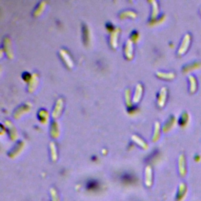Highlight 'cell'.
<instances>
[{"label":"cell","mask_w":201,"mask_h":201,"mask_svg":"<svg viewBox=\"0 0 201 201\" xmlns=\"http://www.w3.org/2000/svg\"><path fill=\"white\" fill-rule=\"evenodd\" d=\"M174 122H175V118H174V116L172 115V116H170V118H169L168 120L166 121V123H165V125L163 126V131H165V132L168 131L170 128L174 126Z\"/></svg>","instance_id":"cell-16"},{"label":"cell","mask_w":201,"mask_h":201,"mask_svg":"<svg viewBox=\"0 0 201 201\" xmlns=\"http://www.w3.org/2000/svg\"><path fill=\"white\" fill-rule=\"evenodd\" d=\"M63 105H64V101H63L62 98H59L57 99L56 104H55V107L53 110V112H52V116H53V119H57V117L60 116V115L61 114V111L63 109Z\"/></svg>","instance_id":"cell-1"},{"label":"cell","mask_w":201,"mask_h":201,"mask_svg":"<svg viewBox=\"0 0 201 201\" xmlns=\"http://www.w3.org/2000/svg\"><path fill=\"white\" fill-rule=\"evenodd\" d=\"M188 79L190 81V91L194 92L196 89V80L193 75H189Z\"/></svg>","instance_id":"cell-28"},{"label":"cell","mask_w":201,"mask_h":201,"mask_svg":"<svg viewBox=\"0 0 201 201\" xmlns=\"http://www.w3.org/2000/svg\"><path fill=\"white\" fill-rule=\"evenodd\" d=\"M152 168L150 166H148L145 169V184L148 186L152 185Z\"/></svg>","instance_id":"cell-14"},{"label":"cell","mask_w":201,"mask_h":201,"mask_svg":"<svg viewBox=\"0 0 201 201\" xmlns=\"http://www.w3.org/2000/svg\"><path fill=\"white\" fill-rule=\"evenodd\" d=\"M185 159L183 155H181L179 159V169H180V173L181 174H184L185 173Z\"/></svg>","instance_id":"cell-29"},{"label":"cell","mask_w":201,"mask_h":201,"mask_svg":"<svg viewBox=\"0 0 201 201\" xmlns=\"http://www.w3.org/2000/svg\"><path fill=\"white\" fill-rule=\"evenodd\" d=\"M45 6H46V2H39L38 5L35 8V11H34V15H35V16H39V15L43 12L44 9H45Z\"/></svg>","instance_id":"cell-19"},{"label":"cell","mask_w":201,"mask_h":201,"mask_svg":"<svg viewBox=\"0 0 201 201\" xmlns=\"http://www.w3.org/2000/svg\"><path fill=\"white\" fill-rule=\"evenodd\" d=\"M120 29L119 27H115V29L112 31L111 34V36H110V45L113 49H115L117 47V42H118V35H119V33Z\"/></svg>","instance_id":"cell-7"},{"label":"cell","mask_w":201,"mask_h":201,"mask_svg":"<svg viewBox=\"0 0 201 201\" xmlns=\"http://www.w3.org/2000/svg\"><path fill=\"white\" fill-rule=\"evenodd\" d=\"M142 91H143V87L141 83H138L136 86V89L135 91H134V95H133V102H138L140 99L141 97V94H142Z\"/></svg>","instance_id":"cell-13"},{"label":"cell","mask_w":201,"mask_h":201,"mask_svg":"<svg viewBox=\"0 0 201 201\" xmlns=\"http://www.w3.org/2000/svg\"><path fill=\"white\" fill-rule=\"evenodd\" d=\"M125 100H126V104L128 106V108L132 107L131 104V94H130V89H126L125 91Z\"/></svg>","instance_id":"cell-22"},{"label":"cell","mask_w":201,"mask_h":201,"mask_svg":"<svg viewBox=\"0 0 201 201\" xmlns=\"http://www.w3.org/2000/svg\"><path fill=\"white\" fill-rule=\"evenodd\" d=\"M38 83V77L36 73H33L31 75V79L29 81V84H28V91L33 92L36 89Z\"/></svg>","instance_id":"cell-10"},{"label":"cell","mask_w":201,"mask_h":201,"mask_svg":"<svg viewBox=\"0 0 201 201\" xmlns=\"http://www.w3.org/2000/svg\"><path fill=\"white\" fill-rule=\"evenodd\" d=\"M156 75L160 78H163V79H172L174 77V74L173 72H163V71H158L156 72Z\"/></svg>","instance_id":"cell-23"},{"label":"cell","mask_w":201,"mask_h":201,"mask_svg":"<svg viewBox=\"0 0 201 201\" xmlns=\"http://www.w3.org/2000/svg\"><path fill=\"white\" fill-rule=\"evenodd\" d=\"M99 185L98 183L96 181H89L86 184V188H87L88 190H96L97 188H98Z\"/></svg>","instance_id":"cell-26"},{"label":"cell","mask_w":201,"mask_h":201,"mask_svg":"<svg viewBox=\"0 0 201 201\" xmlns=\"http://www.w3.org/2000/svg\"><path fill=\"white\" fill-rule=\"evenodd\" d=\"M60 56L62 59V60L65 63V64L68 66V68H72L73 67V62H72V60L70 57V55L68 53V52L64 49H61L60 50Z\"/></svg>","instance_id":"cell-2"},{"label":"cell","mask_w":201,"mask_h":201,"mask_svg":"<svg viewBox=\"0 0 201 201\" xmlns=\"http://www.w3.org/2000/svg\"><path fill=\"white\" fill-rule=\"evenodd\" d=\"M38 119H39V120H40L41 122H43V123H46L48 120V116H49V115H48V112L46 110L41 109L38 111Z\"/></svg>","instance_id":"cell-15"},{"label":"cell","mask_w":201,"mask_h":201,"mask_svg":"<svg viewBox=\"0 0 201 201\" xmlns=\"http://www.w3.org/2000/svg\"><path fill=\"white\" fill-rule=\"evenodd\" d=\"M187 120H188V114L187 112H184L180 118V123L181 125H184Z\"/></svg>","instance_id":"cell-30"},{"label":"cell","mask_w":201,"mask_h":201,"mask_svg":"<svg viewBox=\"0 0 201 201\" xmlns=\"http://www.w3.org/2000/svg\"><path fill=\"white\" fill-rule=\"evenodd\" d=\"M50 134L53 138H57L58 137L59 134H60V130H59V125L58 122L57 121L53 120L51 123V126H50Z\"/></svg>","instance_id":"cell-12"},{"label":"cell","mask_w":201,"mask_h":201,"mask_svg":"<svg viewBox=\"0 0 201 201\" xmlns=\"http://www.w3.org/2000/svg\"><path fill=\"white\" fill-rule=\"evenodd\" d=\"M152 20H155L159 13V8H158V3L155 1H152Z\"/></svg>","instance_id":"cell-21"},{"label":"cell","mask_w":201,"mask_h":201,"mask_svg":"<svg viewBox=\"0 0 201 201\" xmlns=\"http://www.w3.org/2000/svg\"><path fill=\"white\" fill-rule=\"evenodd\" d=\"M31 75H31V74L28 73L27 71H26V72H24V73H23V75H22V76H23V79H24L26 82H29L31 79Z\"/></svg>","instance_id":"cell-31"},{"label":"cell","mask_w":201,"mask_h":201,"mask_svg":"<svg viewBox=\"0 0 201 201\" xmlns=\"http://www.w3.org/2000/svg\"><path fill=\"white\" fill-rule=\"evenodd\" d=\"M166 88L162 87L157 97V103L159 107H163L166 102Z\"/></svg>","instance_id":"cell-9"},{"label":"cell","mask_w":201,"mask_h":201,"mask_svg":"<svg viewBox=\"0 0 201 201\" xmlns=\"http://www.w3.org/2000/svg\"><path fill=\"white\" fill-rule=\"evenodd\" d=\"M3 47L5 49V51L7 54L9 58L13 57V48H12V44H11V40L8 37H5L3 39Z\"/></svg>","instance_id":"cell-4"},{"label":"cell","mask_w":201,"mask_h":201,"mask_svg":"<svg viewBox=\"0 0 201 201\" xmlns=\"http://www.w3.org/2000/svg\"><path fill=\"white\" fill-rule=\"evenodd\" d=\"M135 177L130 174H124L122 175V182L126 183V184H131L132 182L135 181Z\"/></svg>","instance_id":"cell-17"},{"label":"cell","mask_w":201,"mask_h":201,"mask_svg":"<svg viewBox=\"0 0 201 201\" xmlns=\"http://www.w3.org/2000/svg\"><path fill=\"white\" fill-rule=\"evenodd\" d=\"M49 148H50V151H51V156L53 160H55V159L57 158V148H56V146H55V144L51 141V142L49 143Z\"/></svg>","instance_id":"cell-27"},{"label":"cell","mask_w":201,"mask_h":201,"mask_svg":"<svg viewBox=\"0 0 201 201\" xmlns=\"http://www.w3.org/2000/svg\"><path fill=\"white\" fill-rule=\"evenodd\" d=\"M82 37H83V42L85 45H88L90 41V33L89 27L86 24L82 25Z\"/></svg>","instance_id":"cell-11"},{"label":"cell","mask_w":201,"mask_h":201,"mask_svg":"<svg viewBox=\"0 0 201 201\" xmlns=\"http://www.w3.org/2000/svg\"><path fill=\"white\" fill-rule=\"evenodd\" d=\"M30 107H31V105H30L28 103H26V104H23V105H21L20 107H19V108L15 111L14 114H13V116H14L15 119H18L19 117L21 116L23 114L29 111Z\"/></svg>","instance_id":"cell-8"},{"label":"cell","mask_w":201,"mask_h":201,"mask_svg":"<svg viewBox=\"0 0 201 201\" xmlns=\"http://www.w3.org/2000/svg\"><path fill=\"white\" fill-rule=\"evenodd\" d=\"M132 139H133V141H135L137 144H138L140 146L142 147L143 148H148V144H147V143L145 142L142 138H141V137H138L137 135H133L132 136Z\"/></svg>","instance_id":"cell-18"},{"label":"cell","mask_w":201,"mask_h":201,"mask_svg":"<svg viewBox=\"0 0 201 201\" xmlns=\"http://www.w3.org/2000/svg\"><path fill=\"white\" fill-rule=\"evenodd\" d=\"M159 129H160V126H159V122H155V132H154L153 137H152V140L154 141H157L159 137Z\"/></svg>","instance_id":"cell-25"},{"label":"cell","mask_w":201,"mask_h":201,"mask_svg":"<svg viewBox=\"0 0 201 201\" xmlns=\"http://www.w3.org/2000/svg\"><path fill=\"white\" fill-rule=\"evenodd\" d=\"M106 27H107V28H108V29L109 30V31H112L114 30L113 29V27H112V26H111V24H110V23H109V24H107V25H106Z\"/></svg>","instance_id":"cell-33"},{"label":"cell","mask_w":201,"mask_h":201,"mask_svg":"<svg viewBox=\"0 0 201 201\" xmlns=\"http://www.w3.org/2000/svg\"><path fill=\"white\" fill-rule=\"evenodd\" d=\"M24 145V143L23 142V141H20L18 144H16V146L15 147L14 149L12 150V155H9V156H14V155H17V154L23 149Z\"/></svg>","instance_id":"cell-20"},{"label":"cell","mask_w":201,"mask_h":201,"mask_svg":"<svg viewBox=\"0 0 201 201\" xmlns=\"http://www.w3.org/2000/svg\"><path fill=\"white\" fill-rule=\"evenodd\" d=\"M190 35L189 34H186V35L184 36L182 42H181V46H180L179 49H178V53L179 54H182V53H185L186 51V49H188V45H189V42H190Z\"/></svg>","instance_id":"cell-5"},{"label":"cell","mask_w":201,"mask_h":201,"mask_svg":"<svg viewBox=\"0 0 201 201\" xmlns=\"http://www.w3.org/2000/svg\"><path fill=\"white\" fill-rule=\"evenodd\" d=\"M130 37H131V38H130V40H132V41H137V39H138V38H139V34L137 32V31H133V32H132V34H131V35H130Z\"/></svg>","instance_id":"cell-32"},{"label":"cell","mask_w":201,"mask_h":201,"mask_svg":"<svg viewBox=\"0 0 201 201\" xmlns=\"http://www.w3.org/2000/svg\"><path fill=\"white\" fill-rule=\"evenodd\" d=\"M5 127L8 129V131L9 133V137L12 140H16V137H17V133H16V130L15 126H13V124L10 121L6 120L5 121Z\"/></svg>","instance_id":"cell-6"},{"label":"cell","mask_w":201,"mask_h":201,"mask_svg":"<svg viewBox=\"0 0 201 201\" xmlns=\"http://www.w3.org/2000/svg\"><path fill=\"white\" fill-rule=\"evenodd\" d=\"M119 16H120L121 18H125V17H127V16L133 18V17H136V13L132 10H126L122 12L120 15H119Z\"/></svg>","instance_id":"cell-24"},{"label":"cell","mask_w":201,"mask_h":201,"mask_svg":"<svg viewBox=\"0 0 201 201\" xmlns=\"http://www.w3.org/2000/svg\"><path fill=\"white\" fill-rule=\"evenodd\" d=\"M124 53L126 58L132 59L133 56V41L128 39L125 43L124 46Z\"/></svg>","instance_id":"cell-3"}]
</instances>
